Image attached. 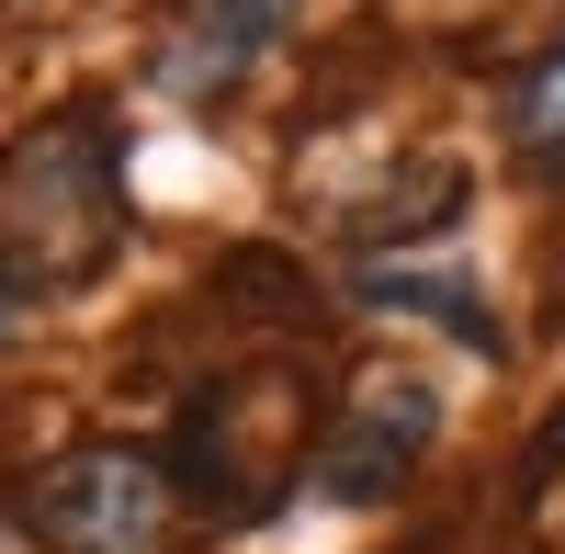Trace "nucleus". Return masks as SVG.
Here are the masks:
<instances>
[{"instance_id": "3", "label": "nucleus", "mask_w": 565, "mask_h": 554, "mask_svg": "<svg viewBox=\"0 0 565 554\" xmlns=\"http://www.w3.org/2000/svg\"><path fill=\"white\" fill-rule=\"evenodd\" d=\"M430 430H441V396L418 385V374H407V385H373L351 419L317 441L306 487H317V498H351V510H362V498H396V487L418 476V452H430Z\"/></svg>"}, {"instance_id": "6", "label": "nucleus", "mask_w": 565, "mask_h": 554, "mask_svg": "<svg viewBox=\"0 0 565 554\" xmlns=\"http://www.w3.org/2000/svg\"><path fill=\"white\" fill-rule=\"evenodd\" d=\"M509 125H521V148H532L543 170H565V45L509 79Z\"/></svg>"}, {"instance_id": "1", "label": "nucleus", "mask_w": 565, "mask_h": 554, "mask_svg": "<svg viewBox=\"0 0 565 554\" xmlns=\"http://www.w3.org/2000/svg\"><path fill=\"white\" fill-rule=\"evenodd\" d=\"M114 226H125V181L103 148V114H57L0 159V271L23 295L90 284L114 260Z\"/></svg>"}, {"instance_id": "2", "label": "nucleus", "mask_w": 565, "mask_h": 554, "mask_svg": "<svg viewBox=\"0 0 565 554\" xmlns=\"http://www.w3.org/2000/svg\"><path fill=\"white\" fill-rule=\"evenodd\" d=\"M23 532L45 554H181V476L148 441H79L34 476Z\"/></svg>"}, {"instance_id": "4", "label": "nucleus", "mask_w": 565, "mask_h": 554, "mask_svg": "<svg viewBox=\"0 0 565 554\" xmlns=\"http://www.w3.org/2000/svg\"><path fill=\"white\" fill-rule=\"evenodd\" d=\"M295 12H306V0H193V12L170 23V45H159V90H170V103L238 90V68L260 57V45L295 34Z\"/></svg>"}, {"instance_id": "7", "label": "nucleus", "mask_w": 565, "mask_h": 554, "mask_svg": "<svg viewBox=\"0 0 565 554\" xmlns=\"http://www.w3.org/2000/svg\"><path fill=\"white\" fill-rule=\"evenodd\" d=\"M23 317H34V295L12 284V271H0V340H12V329H23Z\"/></svg>"}, {"instance_id": "5", "label": "nucleus", "mask_w": 565, "mask_h": 554, "mask_svg": "<svg viewBox=\"0 0 565 554\" xmlns=\"http://www.w3.org/2000/svg\"><path fill=\"white\" fill-rule=\"evenodd\" d=\"M351 295H362V306H396V317H441L463 351H498V317H487V295L463 284V271H430V260H396V271H385V260H362Z\"/></svg>"}]
</instances>
